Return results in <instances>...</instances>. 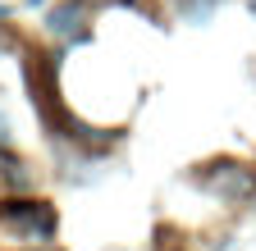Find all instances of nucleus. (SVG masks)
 <instances>
[{
    "label": "nucleus",
    "mask_w": 256,
    "mask_h": 251,
    "mask_svg": "<svg viewBox=\"0 0 256 251\" xmlns=\"http://www.w3.org/2000/svg\"><path fill=\"white\" fill-rule=\"evenodd\" d=\"M247 5H252V9H256V0H247Z\"/></svg>",
    "instance_id": "0eeeda50"
},
{
    "label": "nucleus",
    "mask_w": 256,
    "mask_h": 251,
    "mask_svg": "<svg viewBox=\"0 0 256 251\" xmlns=\"http://www.w3.org/2000/svg\"><path fill=\"white\" fill-rule=\"evenodd\" d=\"M5 219H10V224H18V229H28V233H42V238L55 233V215H50L42 201H10V206H5Z\"/></svg>",
    "instance_id": "f03ea898"
},
{
    "label": "nucleus",
    "mask_w": 256,
    "mask_h": 251,
    "mask_svg": "<svg viewBox=\"0 0 256 251\" xmlns=\"http://www.w3.org/2000/svg\"><path fill=\"white\" fill-rule=\"evenodd\" d=\"M28 5H42V0H28Z\"/></svg>",
    "instance_id": "39448f33"
},
{
    "label": "nucleus",
    "mask_w": 256,
    "mask_h": 251,
    "mask_svg": "<svg viewBox=\"0 0 256 251\" xmlns=\"http://www.w3.org/2000/svg\"><path fill=\"white\" fill-rule=\"evenodd\" d=\"M46 27L55 37H82V5H55L50 14H46Z\"/></svg>",
    "instance_id": "7ed1b4c3"
},
{
    "label": "nucleus",
    "mask_w": 256,
    "mask_h": 251,
    "mask_svg": "<svg viewBox=\"0 0 256 251\" xmlns=\"http://www.w3.org/2000/svg\"><path fill=\"white\" fill-rule=\"evenodd\" d=\"M5 142H10V119L0 114V146H5Z\"/></svg>",
    "instance_id": "20e7f679"
},
{
    "label": "nucleus",
    "mask_w": 256,
    "mask_h": 251,
    "mask_svg": "<svg viewBox=\"0 0 256 251\" xmlns=\"http://www.w3.org/2000/svg\"><path fill=\"white\" fill-rule=\"evenodd\" d=\"M252 187H256V174H252V169H242V165H215V169L206 174V192L229 197V201L252 197Z\"/></svg>",
    "instance_id": "f257e3e1"
},
{
    "label": "nucleus",
    "mask_w": 256,
    "mask_h": 251,
    "mask_svg": "<svg viewBox=\"0 0 256 251\" xmlns=\"http://www.w3.org/2000/svg\"><path fill=\"white\" fill-rule=\"evenodd\" d=\"M96 5H110V0H96Z\"/></svg>",
    "instance_id": "423d86ee"
}]
</instances>
